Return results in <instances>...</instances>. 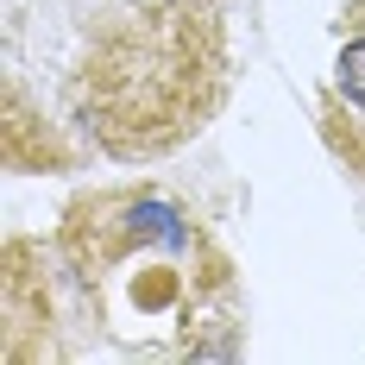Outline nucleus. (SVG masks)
Returning <instances> with one entry per match:
<instances>
[{
	"instance_id": "obj_2",
	"label": "nucleus",
	"mask_w": 365,
	"mask_h": 365,
	"mask_svg": "<svg viewBox=\"0 0 365 365\" xmlns=\"http://www.w3.org/2000/svg\"><path fill=\"white\" fill-rule=\"evenodd\" d=\"M227 95V38L208 0H145L88 44L76 70V120L120 164L177 151Z\"/></svg>"
},
{
	"instance_id": "obj_1",
	"label": "nucleus",
	"mask_w": 365,
	"mask_h": 365,
	"mask_svg": "<svg viewBox=\"0 0 365 365\" xmlns=\"http://www.w3.org/2000/svg\"><path fill=\"white\" fill-rule=\"evenodd\" d=\"M57 271L82 328L126 359H233L240 277L177 195L126 182L76 195L57 227Z\"/></svg>"
},
{
	"instance_id": "obj_3",
	"label": "nucleus",
	"mask_w": 365,
	"mask_h": 365,
	"mask_svg": "<svg viewBox=\"0 0 365 365\" xmlns=\"http://www.w3.org/2000/svg\"><path fill=\"white\" fill-rule=\"evenodd\" d=\"M328 139L346 158V170L365 177V0H346L340 13V57L328 88Z\"/></svg>"
}]
</instances>
